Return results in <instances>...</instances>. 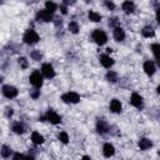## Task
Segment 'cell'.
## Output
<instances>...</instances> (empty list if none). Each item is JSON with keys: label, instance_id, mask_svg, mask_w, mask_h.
Masks as SVG:
<instances>
[{"label": "cell", "instance_id": "1", "mask_svg": "<svg viewBox=\"0 0 160 160\" xmlns=\"http://www.w3.org/2000/svg\"><path fill=\"white\" fill-rule=\"evenodd\" d=\"M39 41H40V36L36 32V30H34L31 28L25 30V32L22 35V42L24 44H26V45H35Z\"/></svg>", "mask_w": 160, "mask_h": 160}, {"label": "cell", "instance_id": "2", "mask_svg": "<svg viewBox=\"0 0 160 160\" xmlns=\"http://www.w3.org/2000/svg\"><path fill=\"white\" fill-rule=\"evenodd\" d=\"M40 121H49L50 124H52V125H59V124H61V116L55 111V110H52V109H48L46 110V112L40 118Z\"/></svg>", "mask_w": 160, "mask_h": 160}, {"label": "cell", "instance_id": "3", "mask_svg": "<svg viewBox=\"0 0 160 160\" xmlns=\"http://www.w3.org/2000/svg\"><path fill=\"white\" fill-rule=\"evenodd\" d=\"M91 40L96 45L102 46V45H105L108 42V35L102 29H94L91 31Z\"/></svg>", "mask_w": 160, "mask_h": 160}, {"label": "cell", "instance_id": "4", "mask_svg": "<svg viewBox=\"0 0 160 160\" xmlns=\"http://www.w3.org/2000/svg\"><path fill=\"white\" fill-rule=\"evenodd\" d=\"M29 81L34 86V89H41V86L44 84V76H42L41 71L40 70H32V72L29 76Z\"/></svg>", "mask_w": 160, "mask_h": 160}, {"label": "cell", "instance_id": "5", "mask_svg": "<svg viewBox=\"0 0 160 160\" xmlns=\"http://www.w3.org/2000/svg\"><path fill=\"white\" fill-rule=\"evenodd\" d=\"M1 92L6 99H14L19 95V90L14 85H10V84H4L1 86Z\"/></svg>", "mask_w": 160, "mask_h": 160}, {"label": "cell", "instance_id": "6", "mask_svg": "<svg viewBox=\"0 0 160 160\" xmlns=\"http://www.w3.org/2000/svg\"><path fill=\"white\" fill-rule=\"evenodd\" d=\"M80 95L76 91H66L61 95V100L65 104H78L80 101Z\"/></svg>", "mask_w": 160, "mask_h": 160}, {"label": "cell", "instance_id": "7", "mask_svg": "<svg viewBox=\"0 0 160 160\" xmlns=\"http://www.w3.org/2000/svg\"><path fill=\"white\" fill-rule=\"evenodd\" d=\"M35 19H36L38 21H41V22H50V21L54 20V14L50 12V11H48V10L44 8V9L39 10V11L36 12Z\"/></svg>", "mask_w": 160, "mask_h": 160}, {"label": "cell", "instance_id": "8", "mask_svg": "<svg viewBox=\"0 0 160 160\" xmlns=\"http://www.w3.org/2000/svg\"><path fill=\"white\" fill-rule=\"evenodd\" d=\"M40 71H41V74H42V76H44L45 79H52V78H55V75H56L55 69H54V66H52L50 62H44V64L41 65Z\"/></svg>", "mask_w": 160, "mask_h": 160}, {"label": "cell", "instance_id": "9", "mask_svg": "<svg viewBox=\"0 0 160 160\" xmlns=\"http://www.w3.org/2000/svg\"><path fill=\"white\" fill-rule=\"evenodd\" d=\"M95 128H96L98 134H100V135H105V134H108V132L110 131V125H109V122H108L105 119H102V118H99V119L96 120Z\"/></svg>", "mask_w": 160, "mask_h": 160}, {"label": "cell", "instance_id": "10", "mask_svg": "<svg viewBox=\"0 0 160 160\" xmlns=\"http://www.w3.org/2000/svg\"><path fill=\"white\" fill-rule=\"evenodd\" d=\"M130 104L136 108L138 110H142L144 109V99L139 92H131L130 95Z\"/></svg>", "mask_w": 160, "mask_h": 160}, {"label": "cell", "instance_id": "11", "mask_svg": "<svg viewBox=\"0 0 160 160\" xmlns=\"http://www.w3.org/2000/svg\"><path fill=\"white\" fill-rule=\"evenodd\" d=\"M99 61H100V64H101L102 68L109 69V70H110V69L114 66V64H115L114 59H112L109 54H101L100 58H99Z\"/></svg>", "mask_w": 160, "mask_h": 160}, {"label": "cell", "instance_id": "12", "mask_svg": "<svg viewBox=\"0 0 160 160\" xmlns=\"http://www.w3.org/2000/svg\"><path fill=\"white\" fill-rule=\"evenodd\" d=\"M142 69H144V71H145V74L148 76H152L155 74V71H156V64L152 60H146L144 62V65H142Z\"/></svg>", "mask_w": 160, "mask_h": 160}, {"label": "cell", "instance_id": "13", "mask_svg": "<svg viewBox=\"0 0 160 160\" xmlns=\"http://www.w3.org/2000/svg\"><path fill=\"white\" fill-rule=\"evenodd\" d=\"M112 38H114V40H115V41H118V42L124 41V40H125V38H126L125 30H124L121 26H118V28L112 29Z\"/></svg>", "mask_w": 160, "mask_h": 160}, {"label": "cell", "instance_id": "14", "mask_svg": "<svg viewBox=\"0 0 160 160\" xmlns=\"http://www.w3.org/2000/svg\"><path fill=\"white\" fill-rule=\"evenodd\" d=\"M109 109L112 114H120L121 112V109H122V105H121V101L116 98L111 99L110 100V104H109Z\"/></svg>", "mask_w": 160, "mask_h": 160}, {"label": "cell", "instance_id": "15", "mask_svg": "<svg viewBox=\"0 0 160 160\" xmlns=\"http://www.w3.org/2000/svg\"><path fill=\"white\" fill-rule=\"evenodd\" d=\"M138 146L140 150L145 151V150H149L152 148V141L149 139V138H140L139 141H138Z\"/></svg>", "mask_w": 160, "mask_h": 160}, {"label": "cell", "instance_id": "16", "mask_svg": "<svg viewBox=\"0 0 160 160\" xmlns=\"http://www.w3.org/2000/svg\"><path fill=\"white\" fill-rule=\"evenodd\" d=\"M121 9L125 14H132L136 9L135 6V2L134 1H130V0H126V1H122L121 2Z\"/></svg>", "mask_w": 160, "mask_h": 160}, {"label": "cell", "instance_id": "17", "mask_svg": "<svg viewBox=\"0 0 160 160\" xmlns=\"http://www.w3.org/2000/svg\"><path fill=\"white\" fill-rule=\"evenodd\" d=\"M11 131H12L14 134L21 135V134H24V131H25V125H24L20 120L12 121V124H11Z\"/></svg>", "mask_w": 160, "mask_h": 160}, {"label": "cell", "instance_id": "18", "mask_svg": "<svg viewBox=\"0 0 160 160\" xmlns=\"http://www.w3.org/2000/svg\"><path fill=\"white\" fill-rule=\"evenodd\" d=\"M115 154V146L111 142H105L102 145V155L105 158H111Z\"/></svg>", "mask_w": 160, "mask_h": 160}, {"label": "cell", "instance_id": "19", "mask_svg": "<svg viewBox=\"0 0 160 160\" xmlns=\"http://www.w3.org/2000/svg\"><path fill=\"white\" fill-rule=\"evenodd\" d=\"M30 139H31V141H32L34 145H41V144H44V141H45L44 136H42L39 131H32Z\"/></svg>", "mask_w": 160, "mask_h": 160}, {"label": "cell", "instance_id": "20", "mask_svg": "<svg viewBox=\"0 0 160 160\" xmlns=\"http://www.w3.org/2000/svg\"><path fill=\"white\" fill-rule=\"evenodd\" d=\"M141 35H142L144 38H146V39H151V38L155 36V30H154L152 26L146 25V26H144V28L141 29Z\"/></svg>", "mask_w": 160, "mask_h": 160}, {"label": "cell", "instance_id": "21", "mask_svg": "<svg viewBox=\"0 0 160 160\" xmlns=\"http://www.w3.org/2000/svg\"><path fill=\"white\" fill-rule=\"evenodd\" d=\"M88 18H89V20L92 21V22H100L101 19H102L101 14L98 12V11H95V10H89V12H88Z\"/></svg>", "mask_w": 160, "mask_h": 160}, {"label": "cell", "instance_id": "22", "mask_svg": "<svg viewBox=\"0 0 160 160\" xmlns=\"http://www.w3.org/2000/svg\"><path fill=\"white\" fill-rule=\"evenodd\" d=\"M105 79H106L109 82L115 84V82L119 80V78H118V72L114 71V70H108L106 74H105Z\"/></svg>", "mask_w": 160, "mask_h": 160}, {"label": "cell", "instance_id": "23", "mask_svg": "<svg viewBox=\"0 0 160 160\" xmlns=\"http://www.w3.org/2000/svg\"><path fill=\"white\" fill-rule=\"evenodd\" d=\"M68 29L71 34H78L80 31V25L76 20H70L69 24H68Z\"/></svg>", "mask_w": 160, "mask_h": 160}, {"label": "cell", "instance_id": "24", "mask_svg": "<svg viewBox=\"0 0 160 160\" xmlns=\"http://www.w3.org/2000/svg\"><path fill=\"white\" fill-rule=\"evenodd\" d=\"M0 154H1V158H2V159H9L10 156H12V155H14V152H12L11 148H10V146H8V145H2V146H1Z\"/></svg>", "mask_w": 160, "mask_h": 160}, {"label": "cell", "instance_id": "25", "mask_svg": "<svg viewBox=\"0 0 160 160\" xmlns=\"http://www.w3.org/2000/svg\"><path fill=\"white\" fill-rule=\"evenodd\" d=\"M150 49H151V52L154 54L155 59H156V60H160V42H154V44H151Z\"/></svg>", "mask_w": 160, "mask_h": 160}, {"label": "cell", "instance_id": "26", "mask_svg": "<svg viewBox=\"0 0 160 160\" xmlns=\"http://www.w3.org/2000/svg\"><path fill=\"white\" fill-rule=\"evenodd\" d=\"M45 9H46L48 11L55 14L56 10L59 9V5H58L56 2H54V1H46V2H45Z\"/></svg>", "mask_w": 160, "mask_h": 160}, {"label": "cell", "instance_id": "27", "mask_svg": "<svg viewBox=\"0 0 160 160\" xmlns=\"http://www.w3.org/2000/svg\"><path fill=\"white\" fill-rule=\"evenodd\" d=\"M30 58L34 61H40L42 59V54L40 52V50H31L30 51Z\"/></svg>", "mask_w": 160, "mask_h": 160}, {"label": "cell", "instance_id": "28", "mask_svg": "<svg viewBox=\"0 0 160 160\" xmlns=\"http://www.w3.org/2000/svg\"><path fill=\"white\" fill-rule=\"evenodd\" d=\"M58 139H59L60 142H62V144H65V145L69 142V135H68L66 131H60V132L58 134Z\"/></svg>", "mask_w": 160, "mask_h": 160}, {"label": "cell", "instance_id": "29", "mask_svg": "<svg viewBox=\"0 0 160 160\" xmlns=\"http://www.w3.org/2000/svg\"><path fill=\"white\" fill-rule=\"evenodd\" d=\"M108 25H109L111 29H115V28L120 26V21H119V18H116V16H114V18H110V19H109V22H108Z\"/></svg>", "mask_w": 160, "mask_h": 160}, {"label": "cell", "instance_id": "30", "mask_svg": "<svg viewBox=\"0 0 160 160\" xmlns=\"http://www.w3.org/2000/svg\"><path fill=\"white\" fill-rule=\"evenodd\" d=\"M18 64H19V66H20L21 69H24V70L29 68V60H28L26 58H24V56H21V58L18 59Z\"/></svg>", "mask_w": 160, "mask_h": 160}, {"label": "cell", "instance_id": "31", "mask_svg": "<svg viewBox=\"0 0 160 160\" xmlns=\"http://www.w3.org/2000/svg\"><path fill=\"white\" fill-rule=\"evenodd\" d=\"M104 6H105L108 10H110V11L115 10V8H116L115 2H114V1H110V0H105V1H104Z\"/></svg>", "mask_w": 160, "mask_h": 160}, {"label": "cell", "instance_id": "32", "mask_svg": "<svg viewBox=\"0 0 160 160\" xmlns=\"http://www.w3.org/2000/svg\"><path fill=\"white\" fill-rule=\"evenodd\" d=\"M30 98L34 99V100L39 99V98H40V89H32V90L30 91Z\"/></svg>", "mask_w": 160, "mask_h": 160}, {"label": "cell", "instance_id": "33", "mask_svg": "<svg viewBox=\"0 0 160 160\" xmlns=\"http://www.w3.org/2000/svg\"><path fill=\"white\" fill-rule=\"evenodd\" d=\"M11 158H12V160H22L24 159V154H21V152H14V155Z\"/></svg>", "mask_w": 160, "mask_h": 160}, {"label": "cell", "instance_id": "34", "mask_svg": "<svg viewBox=\"0 0 160 160\" xmlns=\"http://www.w3.org/2000/svg\"><path fill=\"white\" fill-rule=\"evenodd\" d=\"M59 8H60V11H61V14H64V15H66L68 14V6L66 5H64L62 2L59 5Z\"/></svg>", "mask_w": 160, "mask_h": 160}, {"label": "cell", "instance_id": "35", "mask_svg": "<svg viewBox=\"0 0 160 160\" xmlns=\"http://www.w3.org/2000/svg\"><path fill=\"white\" fill-rule=\"evenodd\" d=\"M12 114H14V110H12L11 108H6V111H5L6 118H11V116H12Z\"/></svg>", "mask_w": 160, "mask_h": 160}, {"label": "cell", "instance_id": "36", "mask_svg": "<svg viewBox=\"0 0 160 160\" xmlns=\"http://www.w3.org/2000/svg\"><path fill=\"white\" fill-rule=\"evenodd\" d=\"M22 160H35V156L32 154H28V155H24Z\"/></svg>", "mask_w": 160, "mask_h": 160}, {"label": "cell", "instance_id": "37", "mask_svg": "<svg viewBox=\"0 0 160 160\" xmlns=\"http://www.w3.org/2000/svg\"><path fill=\"white\" fill-rule=\"evenodd\" d=\"M155 19H156V21L160 24V8L156 9V11H155Z\"/></svg>", "mask_w": 160, "mask_h": 160}, {"label": "cell", "instance_id": "38", "mask_svg": "<svg viewBox=\"0 0 160 160\" xmlns=\"http://www.w3.org/2000/svg\"><path fill=\"white\" fill-rule=\"evenodd\" d=\"M81 160H92V159H91L89 155H84V156L81 158Z\"/></svg>", "mask_w": 160, "mask_h": 160}, {"label": "cell", "instance_id": "39", "mask_svg": "<svg viewBox=\"0 0 160 160\" xmlns=\"http://www.w3.org/2000/svg\"><path fill=\"white\" fill-rule=\"evenodd\" d=\"M155 64H156V66H159V68H160V60H156V61H155Z\"/></svg>", "mask_w": 160, "mask_h": 160}, {"label": "cell", "instance_id": "40", "mask_svg": "<svg viewBox=\"0 0 160 160\" xmlns=\"http://www.w3.org/2000/svg\"><path fill=\"white\" fill-rule=\"evenodd\" d=\"M156 91H158V92H159V94H160V84H159V85H158V88H156Z\"/></svg>", "mask_w": 160, "mask_h": 160}]
</instances>
